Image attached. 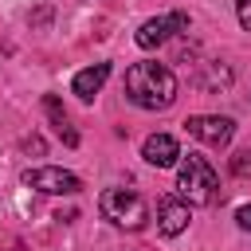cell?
Masks as SVG:
<instances>
[{
	"instance_id": "obj_7",
	"label": "cell",
	"mask_w": 251,
	"mask_h": 251,
	"mask_svg": "<svg viewBox=\"0 0 251 251\" xmlns=\"http://www.w3.org/2000/svg\"><path fill=\"white\" fill-rule=\"evenodd\" d=\"M141 157H145L149 165H157V169H169V165L180 161V145H176V137H169V133H153V137H145Z\"/></svg>"
},
{
	"instance_id": "obj_6",
	"label": "cell",
	"mask_w": 251,
	"mask_h": 251,
	"mask_svg": "<svg viewBox=\"0 0 251 251\" xmlns=\"http://www.w3.org/2000/svg\"><path fill=\"white\" fill-rule=\"evenodd\" d=\"M169 31H188V16L184 12H173V16H157V20H145L137 27V47H161L169 39Z\"/></svg>"
},
{
	"instance_id": "obj_4",
	"label": "cell",
	"mask_w": 251,
	"mask_h": 251,
	"mask_svg": "<svg viewBox=\"0 0 251 251\" xmlns=\"http://www.w3.org/2000/svg\"><path fill=\"white\" fill-rule=\"evenodd\" d=\"M24 184L35 188V192H47V196H75L82 188V180L59 165H39V169H27L24 173Z\"/></svg>"
},
{
	"instance_id": "obj_11",
	"label": "cell",
	"mask_w": 251,
	"mask_h": 251,
	"mask_svg": "<svg viewBox=\"0 0 251 251\" xmlns=\"http://www.w3.org/2000/svg\"><path fill=\"white\" fill-rule=\"evenodd\" d=\"M235 16H239V24L251 31V0H239V4H235Z\"/></svg>"
},
{
	"instance_id": "obj_3",
	"label": "cell",
	"mask_w": 251,
	"mask_h": 251,
	"mask_svg": "<svg viewBox=\"0 0 251 251\" xmlns=\"http://www.w3.org/2000/svg\"><path fill=\"white\" fill-rule=\"evenodd\" d=\"M98 208H102V216H106L110 224H118V227H126V231H137V227L149 220V208H145V200H141L133 188H106V192L98 196Z\"/></svg>"
},
{
	"instance_id": "obj_5",
	"label": "cell",
	"mask_w": 251,
	"mask_h": 251,
	"mask_svg": "<svg viewBox=\"0 0 251 251\" xmlns=\"http://www.w3.org/2000/svg\"><path fill=\"white\" fill-rule=\"evenodd\" d=\"M184 129L196 137V141H204V145H227L231 141V133H235V122L231 118H224V114H192L188 122H184Z\"/></svg>"
},
{
	"instance_id": "obj_12",
	"label": "cell",
	"mask_w": 251,
	"mask_h": 251,
	"mask_svg": "<svg viewBox=\"0 0 251 251\" xmlns=\"http://www.w3.org/2000/svg\"><path fill=\"white\" fill-rule=\"evenodd\" d=\"M235 224H239L243 231H251V204H243V208H235Z\"/></svg>"
},
{
	"instance_id": "obj_8",
	"label": "cell",
	"mask_w": 251,
	"mask_h": 251,
	"mask_svg": "<svg viewBox=\"0 0 251 251\" xmlns=\"http://www.w3.org/2000/svg\"><path fill=\"white\" fill-rule=\"evenodd\" d=\"M157 227H161V235H180L188 227V204L180 196H165L157 204Z\"/></svg>"
},
{
	"instance_id": "obj_9",
	"label": "cell",
	"mask_w": 251,
	"mask_h": 251,
	"mask_svg": "<svg viewBox=\"0 0 251 251\" xmlns=\"http://www.w3.org/2000/svg\"><path fill=\"white\" fill-rule=\"evenodd\" d=\"M106 78H110V63H94V67L78 71L71 86H75V94H78L82 102H90V98H94V94H98V90L106 86Z\"/></svg>"
},
{
	"instance_id": "obj_1",
	"label": "cell",
	"mask_w": 251,
	"mask_h": 251,
	"mask_svg": "<svg viewBox=\"0 0 251 251\" xmlns=\"http://www.w3.org/2000/svg\"><path fill=\"white\" fill-rule=\"evenodd\" d=\"M126 98L141 110H169L176 98V78L165 63H133L126 71Z\"/></svg>"
},
{
	"instance_id": "obj_10",
	"label": "cell",
	"mask_w": 251,
	"mask_h": 251,
	"mask_svg": "<svg viewBox=\"0 0 251 251\" xmlns=\"http://www.w3.org/2000/svg\"><path fill=\"white\" fill-rule=\"evenodd\" d=\"M43 110H47V118H51V126L59 129V137H63L67 145H78V133L71 129V122H67V110L59 106V98H55V94H47V98H43Z\"/></svg>"
},
{
	"instance_id": "obj_2",
	"label": "cell",
	"mask_w": 251,
	"mask_h": 251,
	"mask_svg": "<svg viewBox=\"0 0 251 251\" xmlns=\"http://www.w3.org/2000/svg\"><path fill=\"white\" fill-rule=\"evenodd\" d=\"M176 192H180L184 204L208 208V204L220 200V176H216V169L200 153H188L180 161V173H176Z\"/></svg>"
}]
</instances>
